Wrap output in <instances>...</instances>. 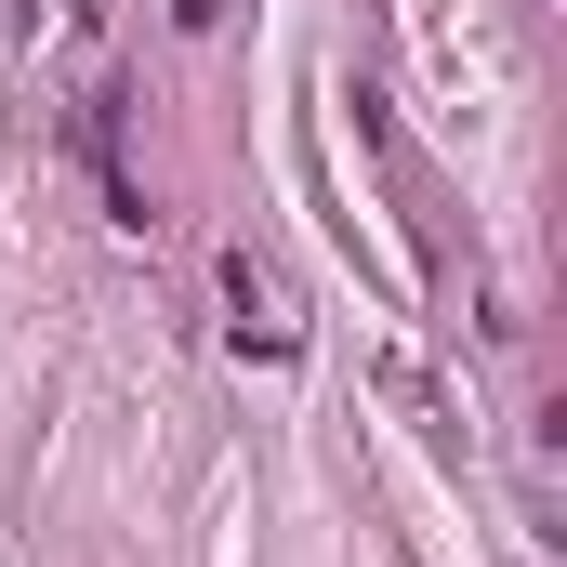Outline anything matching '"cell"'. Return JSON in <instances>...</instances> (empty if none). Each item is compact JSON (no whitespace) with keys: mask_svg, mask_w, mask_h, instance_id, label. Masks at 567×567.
Masks as SVG:
<instances>
[{"mask_svg":"<svg viewBox=\"0 0 567 567\" xmlns=\"http://www.w3.org/2000/svg\"><path fill=\"white\" fill-rule=\"evenodd\" d=\"M0 40H27V0H0Z\"/></svg>","mask_w":567,"mask_h":567,"instance_id":"1","label":"cell"},{"mask_svg":"<svg viewBox=\"0 0 567 567\" xmlns=\"http://www.w3.org/2000/svg\"><path fill=\"white\" fill-rule=\"evenodd\" d=\"M66 13H80V27H106V13H120V0H66Z\"/></svg>","mask_w":567,"mask_h":567,"instance_id":"2","label":"cell"}]
</instances>
